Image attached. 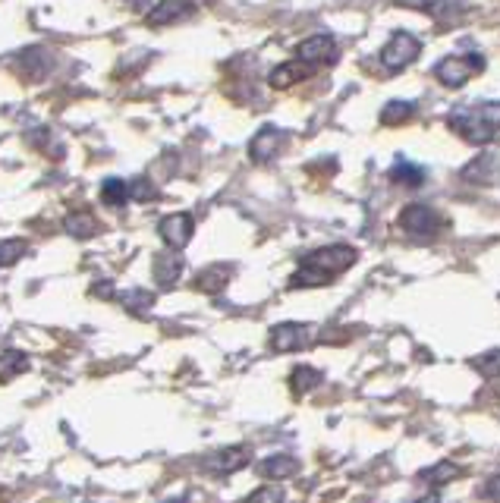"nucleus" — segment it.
Wrapping results in <instances>:
<instances>
[{"instance_id": "1", "label": "nucleus", "mask_w": 500, "mask_h": 503, "mask_svg": "<svg viewBox=\"0 0 500 503\" xmlns=\"http://www.w3.org/2000/svg\"><path fill=\"white\" fill-rule=\"evenodd\" d=\"M359 252L353 246H324L309 255H303L299 261V271L290 278V287L303 289V287H327L337 274L349 271L356 265Z\"/></svg>"}, {"instance_id": "2", "label": "nucleus", "mask_w": 500, "mask_h": 503, "mask_svg": "<svg viewBox=\"0 0 500 503\" xmlns=\"http://www.w3.org/2000/svg\"><path fill=\"white\" fill-rule=\"evenodd\" d=\"M447 126L469 145H488L500 132V101L460 104L447 113Z\"/></svg>"}, {"instance_id": "3", "label": "nucleus", "mask_w": 500, "mask_h": 503, "mask_svg": "<svg viewBox=\"0 0 500 503\" xmlns=\"http://www.w3.org/2000/svg\"><path fill=\"white\" fill-rule=\"evenodd\" d=\"M444 217H441L438 208H431V204H406L403 211H399V230L406 233V236L412 239H421V243H428V239H434L441 230H444Z\"/></svg>"}, {"instance_id": "4", "label": "nucleus", "mask_w": 500, "mask_h": 503, "mask_svg": "<svg viewBox=\"0 0 500 503\" xmlns=\"http://www.w3.org/2000/svg\"><path fill=\"white\" fill-rule=\"evenodd\" d=\"M484 69V57L482 54H450L444 60L434 63V79L447 89H463L473 76H478Z\"/></svg>"}, {"instance_id": "5", "label": "nucleus", "mask_w": 500, "mask_h": 503, "mask_svg": "<svg viewBox=\"0 0 500 503\" xmlns=\"http://www.w3.org/2000/svg\"><path fill=\"white\" fill-rule=\"evenodd\" d=\"M421 54V41L410 32H394V38L381 47V63L390 73H403L412 60Z\"/></svg>"}, {"instance_id": "6", "label": "nucleus", "mask_w": 500, "mask_h": 503, "mask_svg": "<svg viewBox=\"0 0 500 503\" xmlns=\"http://www.w3.org/2000/svg\"><path fill=\"white\" fill-rule=\"evenodd\" d=\"M296 57L303 63H312V67H331L337 60V41L331 35H312V38L299 41L296 47Z\"/></svg>"}, {"instance_id": "7", "label": "nucleus", "mask_w": 500, "mask_h": 503, "mask_svg": "<svg viewBox=\"0 0 500 503\" xmlns=\"http://www.w3.org/2000/svg\"><path fill=\"white\" fill-rule=\"evenodd\" d=\"M290 136L281 130V126H264L259 130V136L249 141V154H252L255 164H268V161H274L277 154H281V148L287 145Z\"/></svg>"}, {"instance_id": "8", "label": "nucleus", "mask_w": 500, "mask_h": 503, "mask_svg": "<svg viewBox=\"0 0 500 503\" xmlns=\"http://www.w3.org/2000/svg\"><path fill=\"white\" fill-rule=\"evenodd\" d=\"M196 13V4L192 0H158L152 10L145 13V23L152 28L158 26H170V23H183Z\"/></svg>"}, {"instance_id": "9", "label": "nucleus", "mask_w": 500, "mask_h": 503, "mask_svg": "<svg viewBox=\"0 0 500 503\" xmlns=\"http://www.w3.org/2000/svg\"><path fill=\"white\" fill-rule=\"evenodd\" d=\"M249 459H252V453L249 447H224L218 453H211V456H205V469L214 472V476H233V472L246 469Z\"/></svg>"}, {"instance_id": "10", "label": "nucleus", "mask_w": 500, "mask_h": 503, "mask_svg": "<svg viewBox=\"0 0 500 503\" xmlns=\"http://www.w3.org/2000/svg\"><path fill=\"white\" fill-rule=\"evenodd\" d=\"M192 230H196V221H192V215H183V211L180 215H167L158 224L161 239L170 246V249H183V246H189Z\"/></svg>"}, {"instance_id": "11", "label": "nucleus", "mask_w": 500, "mask_h": 503, "mask_svg": "<svg viewBox=\"0 0 500 503\" xmlns=\"http://www.w3.org/2000/svg\"><path fill=\"white\" fill-rule=\"evenodd\" d=\"M309 340H312L309 324H277V328L271 330V350L293 352V350H303V346H309Z\"/></svg>"}, {"instance_id": "12", "label": "nucleus", "mask_w": 500, "mask_h": 503, "mask_svg": "<svg viewBox=\"0 0 500 503\" xmlns=\"http://www.w3.org/2000/svg\"><path fill=\"white\" fill-rule=\"evenodd\" d=\"M312 73H315V67H312V63H303V60H299V57H296V60L281 63V67L271 69L268 82L274 85V89H290V85H296V82L309 79Z\"/></svg>"}, {"instance_id": "13", "label": "nucleus", "mask_w": 500, "mask_h": 503, "mask_svg": "<svg viewBox=\"0 0 500 503\" xmlns=\"http://www.w3.org/2000/svg\"><path fill=\"white\" fill-rule=\"evenodd\" d=\"M463 180H469V183L500 180V158L497 154H478L475 161H469V164L463 167Z\"/></svg>"}, {"instance_id": "14", "label": "nucleus", "mask_w": 500, "mask_h": 503, "mask_svg": "<svg viewBox=\"0 0 500 503\" xmlns=\"http://www.w3.org/2000/svg\"><path fill=\"white\" fill-rule=\"evenodd\" d=\"M183 255H174V252H161L158 258H154V280H158V287L170 289L176 280L183 278Z\"/></svg>"}, {"instance_id": "15", "label": "nucleus", "mask_w": 500, "mask_h": 503, "mask_svg": "<svg viewBox=\"0 0 500 503\" xmlns=\"http://www.w3.org/2000/svg\"><path fill=\"white\" fill-rule=\"evenodd\" d=\"M259 472L264 478H290L299 472V459L287 456V453H277V456H268L259 463Z\"/></svg>"}, {"instance_id": "16", "label": "nucleus", "mask_w": 500, "mask_h": 503, "mask_svg": "<svg viewBox=\"0 0 500 503\" xmlns=\"http://www.w3.org/2000/svg\"><path fill=\"white\" fill-rule=\"evenodd\" d=\"M233 278V267L230 265H214V267H205L202 274L196 278V287L202 289V293H220V289L230 283Z\"/></svg>"}, {"instance_id": "17", "label": "nucleus", "mask_w": 500, "mask_h": 503, "mask_svg": "<svg viewBox=\"0 0 500 503\" xmlns=\"http://www.w3.org/2000/svg\"><path fill=\"white\" fill-rule=\"evenodd\" d=\"M394 4L403 6V10H421L434 19H447L450 10H460L456 0H394Z\"/></svg>"}, {"instance_id": "18", "label": "nucleus", "mask_w": 500, "mask_h": 503, "mask_svg": "<svg viewBox=\"0 0 500 503\" xmlns=\"http://www.w3.org/2000/svg\"><path fill=\"white\" fill-rule=\"evenodd\" d=\"M324 381V374L318 372V368H309V365H299V368H293V374H290V387H293V393L296 396H303V393H309V391H315V387Z\"/></svg>"}, {"instance_id": "19", "label": "nucleus", "mask_w": 500, "mask_h": 503, "mask_svg": "<svg viewBox=\"0 0 500 503\" xmlns=\"http://www.w3.org/2000/svg\"><path fill=\"white\" fill-rule=\"evenodd\" d=\"M456 476H460V466H456V463H434L431 469H421L419 472V481H421V485H431V487H444Z\"/></svg>"}, {"instance_id": "20", "label": "nucleus", "mask_w": 500, "mask_h": 503, "mask_svg": "<svg viewBox=\"0 0 500 503\" xmlns=\"http://www.w3.org/2000/svg\"><path fill=\"white\" fill-rule=\"evenodd\" d=\"M390 180L399 183V186H421L425 183V170L419 164H410L406 158H399L394 167H390Z\"/></svg>"}, {"instance_id": "21", "label": "nucleus", "mask_w": 500, "mask_h": 503, "mask_svg": "<svg viewBox=\"0 0 500 503\" xmlns=\"http://www.w3.org/2000/svg\"><path fill=\"white\" fill-rule=\"evenodd\" d=\"M416 117V104L410 101H388L381 110V123L384 126H399V123H410Z\"/></svg>"}, {"instance_id": "22", "label": "nucleus", "mask_w": 500, "mask_h": 503, "mask_svg": "<svg viewBox=\"0 0 500 503\" xmlns=\"http://www.w3.org/2000/svg\"><path fill=\"white\" fill-rule=\"evenodd\" d=\"M32 368V362H28V356L26 352H4L0 356V381H13L16 374H23V372H28Z\"/></svg>"}, {"instance_id": "23", "label": "nucleus", "mask_w": 500, "mask_h": 503, "mask_svg": "<svg viewBox=\"0 0 500 503\" xmlns=\"http://www.w3.org/2000/svg\"><path fill=\"white\" fill-rule=\"evenodd\" d=\"M63 230L73 233V236H80V239H89L101 230V224H98L91 215H69L67 221H63Z\"/></svg>"}, {"instance_id": "24", "label": "nucleus", "mask_w": 500, "mask_h": 503, "mask_svg": "<svg viewBox=\"0 0 500 503\" xmlns=\"http://www.w3.org/2000/svg\"><path fill=\"white\" fill-rule=\"evenodd\" d=\"M101 198L107 204H113V208H120V204H126V198H130V183L120 180V176H111L101 186Z\"/></svg>"}, {"instance_id": "25", "label": "nucleus", "mask_w": 500, "mask_h": 503, "mask_svg": "<svg viewBox=\"0 0 500 503\" xmlns=\"http://www.w3.org/2000/svg\"><path fill=\"white\" fill-rule=\"evenodd\" d=\"M28 255V243L26 239H0V267L16 265L19 258Z\"/></svg>"}, {"instance_id": "26", "label": "nucleus", "mask_w": 500, "mask_h": 503, "mask_svg": "<svg viewBox=\"0 0 500 503\" xmlns=\"http://www.w3.org/2000/svg\"><path fill=\"white\" fill-rule=\"evenodd\" d=\"M475 368L482 378H500V350H491V352H482V356H475L473 362H469Z\"/></svg>"}, {"instance_id": "27", "label": "nucleus", "mask_w": 500, "mask_h": 503, "mask_svg": "<svg viewBox=\"0 0 500 503\" xmlns=\"http://www.w3.org/2000/svg\"><path fill=\"white\" fill-rule=\"evenodd\" d=\"M120 302H123L130 311H139L142 315V311H148L154 306V296L148 293V289H133V293H120Z\"/></svg>"}, {"instance_id": "28", "label": "nucleus", "mask_w": 500, "mask_h": 503, "mask_svg": "<svg viewBox=\"0 0 500 503\" xmlns=\"http://www.w3.org/2000/svg\"><path fill=\"white\" fill-rule=\"evenodd\" d=\"M130 195H133V198H142V202H145V198H154L158 193H154V189L148 186V180H135L133 186H130Z\"/></svg>"}, {"instance_id": "29", "label": "nucleus", "mask_w": 500, "mask_h": 503, "mask_svg": "<svg viewBox=\"0 0 500 503\" xmlns=\"http://www.w3.org/2000/svg\"><path fill=\"white\" fill-rule=\"evenodd\" d=\"M283 498H287V494H283V491H274V487H259V491H252V494H249V500H283Z\"/></svg>"}, {"instance_id": "30", "label": "nucleus", "mask_w": 500, "mask_h": 503, "mask_svg": "<svg viewBox=\"0 0 500 503\" xmlns=\"http://www.w3.org/2000/svg\"><path fill=\"white\" fill-rule=\"evenodd\" d=\"M482 494H484V498H488V500H500V476H491Z\"/></svg>"}, {"instance_id": "31", "label": "nucleus", "mask_w": 500, "mask_h": 503, "mask_svg": "<svg viewBox=\"0 0 500 503\" xmlns=\"http://www.w3.org/2000/svg\"><path fill=\"white\" fill-rule=\"evenodd\" d=\"M133 6H145V4H152V0H130Z\"/></svg>"}]
</instances>
